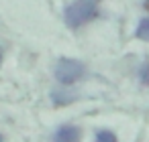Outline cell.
Segmentation results:
<instances>
[{"instance_id":"5b68a950","label":"cell","mask_w":149,"mask_h":142,"mask_svg":"<svg viewBox=\"0 0 149 142\" xmlns=\"http://www.w3.org/2000/svg\"><path fill=\"white\" fill-rule=\"evenodd\" d=\"M51 99H53L55 106H63V104H70V102L74 99V95H70V93H65V91H53V93H51Z\"/></svg>"},{"instance_id":"6da1fadb","label":"cell","mask_w":149,"mask_h":142,"mask_svg":"<svg viewBox=\"0 0 149 142\" xmlns=\"http://www.w3.org/2000/svg\"><path fill=\"white\" fill-rule=\"evenodd\" d=\"M100 14V0H74L65 8L63 21L70 29H80Z\"/></svg>"},{"instance_id":"7a4b0ae2","label":"cell","mask_w":149,"mask_h":142,"mask_svg":"<svg viewBox=\"0 0 149 142\" xmlns=\"http://www.w3.org/2000/svg\"><path fill=\"white\" fill-rule=\"evenodd\" d=\"M86 73V65L78 59H70V57H61L55 63V79L61 85H72L76 81H80Z\"/></svg>"},{"instance_id":"9c48e42d","label":"cell","mask_w":149,"mask_h":142,"mask_svg":"<svg viewBox=\"0 0 149 142\" xmlns=\"http://www.w3.org/2000/svg\"><path fill=\"white\" fill-rule=\"evenodd\" d=\"M0 65H2V49H0Z\"/></svg>"},{"instance_id":"52a82bcc","label":"cell","mask_w":149,"mask_h":142,"mask_svg":"<svg viewBox=\"0 0 149 142\" xmlns=\"http://www.w3.org/2000/svg\"><path fill=\"white\" fill-rule=\"evenodd\" d=\"M139 79H141L143 85H149V61H145V63L141 65V69H139Z\"/></svg>"},{"instance_id":"8992f818","label":"cell","mask_w":149,"mask_h":142,"mask_svg":"<svg viewBox=\"0 0 149 142\" xmlns=\"http://www.w3.org/2000/svg\"><path fill=\"white\" fill-rule=\"evenodd\" d=\"M96 142H118V140H116L114 132H110V130H100V132L96 134Z\"/></svg>"},{"instance_id":"3957f363","label":"cell","mask_w":149,"mask_h":142,"mask_svg":"<svg viewBox=\"0 0 149 142\" xmlns=\"http://www.w3.org/2000/svg\"><path fill=\"white\" fill-rule=\"evenodd\" d=\"M80 128L74 126V124H63L55 130V136H53V142H80Z\"/></svg>"},{"instance_id":"30bf717a","label":"cell","mask_w":149,"mask_h":142,"mask_svg":"<svg viewBox=\"0 0 149 142\" xmlns=\"http://www.w3.org/2000/svg\"><path fill=\"white\" fill-rule=\"evenodd\" d=\"M0 142H2V134H0Z\"/></svg>"},{"instance_id":"277c9868","label":"cell","mask_w":149,"mask_h":142,"mask_svg":"<svg viewBox=\"0 0 149 142\" xmlns=\"http://www.w3.org/2000/svg\"><path fill=\"white\" fill-rule=\"evenodd\" d=\"M135 37L141 39V41H147V43H149V19H143V21L137 25Z\"/></svg>"},{"instance_id":"ba28073f","label":"cell","mask_w":149,"mask_h":142,"mask_svg":"<svg viewBox=\"0 0 149 142\" xmlns=\"http://www.w3.org/2000/svg\"><path fill=\"white\" fill-rule=\"evenodd\" d=\"M145 8H147V10H149V0H145Z\"/></svg>"}]
</instances>
